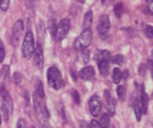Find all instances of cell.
<instances>
[{
	"label": "cell",
	"mask_w": 153,
	"mask_h": 128,
	"mask_svg": "<svg viewBox=\"0 0 153 128\" xmlns=\"http://www.w3.org/2000/svg\"><path fill=\"white\" fill-rule=\"evenodd\" d=\"M16 127L18 128H23L25 127V123L23 119H19L16 124Z\"/></svg>",
	"instance_id": "e575fe53"
},
{
	"label": "cell",
	"mask_w": 153,
	"mask_h": 128,
	"mask_svg": "<svg viewBox=\"0 0 153 128\" xmlns=\"http://www.w3.org/2000/svg\"><path fill=\"white\" fill-rule=\"evenodd\" d=\"M34 57V64L38 69H42L44 63V57H43V51L41 44L37 43L34 48V52L32 54Z\"/></svg>",
	"instance_id": "9c48e42d"
},
{
	"label": "cell",
	"mask_w": 153,
	"mask_h": 128,
	"mask_svg": "<svg viewBox=\"0 0 153 128\" xmlns=\"http://www.w3.org/2000/svg\"><path fill=\"white\" fill-rule=\"evenodd\" d=\"M113 81L115 84H119L120 82L121 79L123 78V73L120 68L118 67H115L113 70Z\"/></svg>",
	"instance_id": "ffe728a7"
},
{
	"label": "cell",
	"mask_w": 153,
	"mask_h": 128,
	"mask_svg": "<svg viewBox=\"0 0 153 128\" xmlns=\"http://www.w3.org/2000/svg\"><path fill=\"white\" fill-rule=\"evenodd\" d=\"M38 31V32H37V34H38L39 37H42V38H43V37H45V34H46L45 31H46V29H45L44 23H43L41 20H40V22H39L38 31Z\"/></svg>",
	"instance_id": "d4e9b609"
},
{
	"label": "cell",
	"mask_w": 153,
	"mask_h": 128,
	"mask_svg": "<svg viewBox=\"0 0 153 128\" xmlns=\"http://www.w3.org/2000/svg\"><path fill=\"white\" fill-rule=\"evenodd\" d=\"M82 59H83L84 62H85V64L88 63V61H90V55H91L90 51L88 50V49H87L86 48H85V49H82Z\"/></svg>",
	"instance_id": "484cf974"
},
{
	"label": "cell",
	"mask_w": 153,
	"mask_h": 128,
	"mask_svg": "<svg viewBox=\"0 0 153 128\" xmlns=\"http://www.w3.org/2000/svg\"><path fill=\"white\" fill-rule=\"evenodd\" d=\"M111 59L112 63L120 66H122L124 63V56L122 54H117V55H114L113 57H111Z\"/></svg>",
	"instance_id": "603a6c76"
},
{
	"label": "cell",
	"mask_w": 153,
	"mask_h": 128,
	"mask_svg": "<svg viewBox=\"0 0 153 128\" xmlns=\"http://www.w3.org/2000/svg\"><path fill=\"white\" fill-rule=\"evenodd\" d=\"M95 70L92 66L85 67L79 72V76L84 81H91L95 77Z\"/></svg>",
	"instance_id": "7c38bea8"
},
{
	"label": "cell",
	"mask_w": 153,
	"mask_h": 128,
	"mask_svg": "<svg viewBox=\"0 0 153 128\" xmlns=\"http://www.w3.org/2000/svg\"><path fill=\"white\" fill-rule=\"evenodd\" d=\"M117 94L118 99L121 102H124L126 98V89L124 85H121L117 88Z\"/></svg>",
	"instance_id": "d6986e66"
},
{
	"label": "cell",
	"mask_w": 153,
	"mask_h": 128,
	"mask_svg": "<svg viewBox=\"0 0 153 128\" xmlns=\"http://www.w3.org/2000/svg\"><path fill=\"white\" fill-rule=\"evenodd\" d=\"M104 97L106 102L108 114L109 116H114L115 113V109H116V101L114 98L111 96L110 91L107 89L104 91Z\"/></svg>",
	"instance_id": "8fae6325"
},
{
	"label": "cell",
	"mask_w": 153,
	"mask_h": 128,
	"mask_svg": "<svg viewBox=\"0 0 153 128\" xmlns=\"http://www.w3.org/2000/svg\"><path fill=\"white\" fill-rule=\"evenodd\" d=\"M98 67L101 76L103 77H107L110 73V64H109L108 61L102 60V61H98Z\"/></svg>",
	"instance_id": "5bb4252c"
},
{
	"label": "cell",
	"mask_w": 153,
	"mask_h": 128,
	"mask_svg": "<svg viewBox=\"0 0 153 128\" xmlns=\"http://www.w3.org/2000/svg\"><path fill=\"white\" fill-rule=\"evenodd\" d=\"M111 28V22L109 16L107 14H103L99 18L97 24V31L99 35L102 39L105 38L108 35Z\"/></svg>",
	"instance_id": "8992f818"
},
{
	"label": "cell",
	"mask_w": 153,
	"mask_h": 128,
	"mask_svg": "<svg viewBox=\"0 0 153 128\" xmlns=\"http://www.w3.org/2000/svg\"><path fill=\"white\" fill-rule=\"evenodd\" d=\"M145 1H146L147 3H149V4H152L153 2V0H145Z\"/></svg>",
	"instance_id": "8d00e7d4"
},
{
	"label": "cell",
	"mask_w": 153,
	"mask_h": 128,
	"mask_svg": "<svg viewBox=\"0 0 153 128\" xmlns=\"http://www.w3.org/2000/svg\"><path fill=\"white\" fill-rule=\"evenodd\" d=\"M25 3L27 4V7H33L34 5V0H25Z\"/></svg>",
	"instance_id": "d590c367"
},
{
	"label": "cell",
	"mask_w": 153,
	"mask_h": 128,
	"mask_svg": "<svg viewBox=\"0 0 153 128\" xmlns=\"http://www.w3.org/2000/svg\"><path fill=\"white\" fill-rule=\"evenodd\" d=\"M48 84L52 88L58 91L61 88L63 79L60 70L55 67H51L47 70Z\"/></svg>",
	"instance_id": "3957f363"
},
{
	"label": "cell",
	"mask_w": 153,
	"mask_h": 128,
	"mask_svg": "<svg viewBox=\"0 0 153 128\" xmlns=\"http://www.w3.org/2000/svg\"><path fill=\"white\" fill-rule=\"evenodd\" d=\"M93 18H94V15H93L92 10H88V12H86L83 20L84 28H91L93 22Z\"/></svg>",
	"instance_id": "2e32d148"
},
{
	"label": "cell",
	"mask_w": 153,
	"mask_h": 128,
	"mask_svg": "<svg viewBox=\"0 0 153 128\" xmlns=\"http://www.w3.org/2000/svg\"><path fill=\"white\" fill-rule=\"evenodd\" d=\"M1 115H0V125H1Z\"/></svg>",
	"instance_id": "f35d334b"
},
{
	"label": "cell",
	"mask_w": 153,
	"mask_h": 128,
	"mask_svg": "<svg viewBox=\"0 0 153 128\" xmlns=\"http://www.w3.org/2000/svg\"><path fill=\"white\" fill-rule=\"evenodd\" d=\"M0 100L1 103V108L5 109L8 112L9 115L12 114L13 109V100L8 91L3 85L0 86Z\"/></svg>",
	"instance_id": "52a82bcc"
},
{
	"label": "cell",
	"mask_w": 153,
	"mask_h": 128,
	"mask_svg": "<svg viewBox=\"0 0 153 128\" xmlns=\"http://www.w3.org/2000/svg\"><path fill=\"white\" fill-rule=\"evenodd\" d=\"M147 67H148V66L146 67V64H142L140 66V68H139V72H140V75H143V76H144L145 73H146V70H147Z\"/></svg>",
	"instance_id": "d6a6232c"
},
{
	"label": "cell",
	"mask_w": 153,
	"mask_h": 128,
	"mask_svg": "<svg viewBox=\"0 0 153 128\" xmlns=\"http://www.w3.org/2000/svg\"><path fill=\"white\" fill-rule=\"evenodd\" d=\"M70 28V21L67 18L61 19L59 23L57 25L56 30H55V34L54 38L56 40V41L61 42L66 37V36L68 34Z\"/></svg>",
	"instance_id": "5b68a950"
},
{
	"label": "cell",
	"mask_w": 153,
	"mask_h": 128,
	"mask_svg": "<svg viewBox=\"0 0 153 128\" xmlns=\"http://www.w3.org/2000/svg\"><path fill=\"white\" fill-rule=\"evenodd\" d=\"M13 80L16 85H19L20 82H22V76H21L20 73L18 72H15L13 75Z\"/></svg>",
	"instance_id": "f546056e"
},
{
	"label": "cell",
	"mask_w": 153,
	"mask_h": 128,
	"mask_svg": "<svg viewBox=\"0 0 153 128\" xmlns=\"http://www.w3.org/2000/svg\"><path fill=\"white\" fill-rule=\"evenodd\" d=\"M100 124L101 127H108L110 125V116L108 113H103L100 117Z\"/></svg>",
	"instance_id": "44dd1931"
},
{
	"label": "cell",
	"mask_w": 153,
	"mask_h": 128,
	"mask_svg": "<svg viewBox=\"0 0 153 128\" xmlns=\"http://www.w3.org/2000/svg\"><path fill=\"white\" fill-rule=\"evenodd\" d=\"M33 103H34L33 105H34V112L38 121L43 125L48 126L50 114L46 107V103L43 101V98L34 92L33 94Z\"/></svg>",
	"instance_id": "6da1fadb"
},
{
	"label": "cell",
	"mask_w": 153,
	"mask_h": 128,
	"mask_svg": "<svg viewBox=\"0 0 153 128\" xmlns=\"http://www.w3.org/2000/svg\"><path fill=\"white\" fill-rule=\"evenodd\" d=\"M56 27H57L56 21H55L54 19H49V24H48V28H49V31H50L51 35H52L53 37H55V30H56Z\"/></svg>",
	"instance_id": "cb8c5ba5"
},
{
	"label": "cell",
	"mask_w": 153,
	"mask_h": 128,
	"mask_svg": "<svg viewBox=\"0 0 153 128\" xmlns=\"http://www.w3.org/2000/svg\"><path fill=\"white\" fill-rule=\"evenodd\" d=\"M35 92L38 94L40 97L44 98L45 97V93H44V88H43V85L40 79H37V82H35Z\"/></svg>",
	"instance_id": "7402d4cb"
},
{
	"label": "cell",
	"mask_w": 153,
	"mask_h": 128,
	"mask_svg": "<svg viewBox=\"0 0 153 128\" xmlns=\"http://www.w3.org/2000/svg\"><path fill=\"white\" fill-rule=\"evenodd\" d=\"M93 40V32L91 28H84L80 35L73 42V48L76 50L88 47Z\"/></svg>",
	"instance_id": "7a4b0ae2"
},
{
	"label": "cell",
	"mask_w": 153,
	"mask_h": 128,
	"mask_svg": "<svg viewBox=\"0 0 153 128\" xmlns=\"http://www.w3.org/2000/svg\"><path fill=\"white\" fill-rule=\"evenodd\" d=\"M4 58H5V49L2 40L0 38V63L3 62Z\"/></svg>",
	"instance_id": "f1b7e54d"
},
{
	"label": "cell",
	"mask_w": 153,
	"mask_h": 128,
	"mask_svg": "<svg viewBox=\"0 0 153 128\" xmlns=\"http://www.w3.org/2000/svg\"><path fill=\"white\" fill-rule=\"evenodd\" d=\"M114 12L115 16L117 19H120L122 16L124 12V4L122 1H118L114 4Z\"/></svg>",
	"instance_id": "ac0fdd59"
},
{
	"label": "cell",
	"mask_w": 153,
	"mask_h": 128,
	"mask_svg": "<svg viewBox=\"0 0 153 128\" xmlns=\"http://www.w3.org/2000/svg\"><path fill=\"white\" fill-rule=\"evenodd\" d=\"M10 67L8 65H4L1 70V73L4 77H9L10 76Z\"/></svg>",
	"instance_id": "4dcf8cb0"
},
{
	"label": "cell",
	"mask_w": 153,
	"mask_h": 128,
	"mask_svg": "<svg viewBox=\"0 0 153 128\" xmlns=\"http://www.w3.org/2000/svg\"><path fill=\"white\" fill-rule=\"evenodd\" d=\"M140 107H141L142 113L146 115L148 111V106H149V97L146 94L144 89V85H142L141 91H140Z\"/></svg>",
	"instance_id": "4fadbf2b"
},
{
	"label": "cell",
	"mask_w": 153,
	"mask_h": 128,
	"mask_svg": "<svg viewBox=\"0 0 153 128\" xmlns=\"http://www.w3.org/2000/svg\"><path fill=\"white\" fill-rule=\"evenodd\" d=\"M89 109L93 116L96 117V118L100 116L102 110V102L100 97L97 95H94L90 99Z\"/></svg>",
	"instance_id": "ba28073f"
},
{
	"label": "cell",
	"mask_w": 153,
	"mask_h": 128,
	"mask_svg": "<svg viewBox=\"0 0 153 128\" xmlns=\"http://www.w3.org/2000/svg\"><path fill=\"white\" fill-rule=\"evenodd\" d=\"M71 95H72V97H73V100H74V102L76 103V104L77 105L80 104V102H81L80 95H79V93L78 92V91H76V90H72Z\"/></svg>",
	"instance_id": "4316f807"
},
{
	"label": "cell",
	"mask_w": 153,
	"mask_h": 128,
	"mask_svg": "<svg viewBox=\"0 0 153 128\" xmlns=\"http://www.w3.org/2000/svg\"><path fill=\"white\" fill-rule=\"evenodd\" d=\"M133 108H134V112L135 114L136 118H137V121H140L142 118V110L141 107H140V100L137 98H136L133 103Z\"/></svg>",
	"instance_id": "e0dca14e"
},
{
	"label": "cell",
	"mask_w": 153,
	"mask_h": 128,
	"mask_svg": "<svg viewBox=\"0 0 153 128\" xmlns=\"http://www.w3.org/2000/svg\"><path fill=\"white\" fill-rule=\"evenodd\" d=\"M35 44L33 33L31 31H28L25 34V38L22 45V56L25 59H30L34 52Z\"/></svg>",
	"instance_id": "277c9868"
},
{
	"label": "cell",
	"mask_w": 153,
	"mask_h": 128,
	"mask_svg": "<svg viewBox=\"0 0 153 128\" xmlns=\"http://www.w3.org/2000/svg\"><path fill=\"white\" fill-rule=\"evenodd\" d=\"M90 127L95 128V127H101V126H100V123H99L97 121H96V120H91V123H90Z\"/></svg>",
	"instance_id": "836d02e7"
},
{
	"label": "cell",
	"mask_w": 153,
	"mask_h": 128,
	"mask_svg": "<svg viewBox=\"0 0 153 128\" xmlns=\"http://www.w3.org/2000/svg\"><path fill=\"white\" fill-rule=\"evenodd\" d=\"M111 52L107 49H98L94 55V59L97 61H102V60H107L109 61L111 59Z\"/></svg>",
	"instance_id": "9a60e30c"
},
{
	"label": "cell",
	"mask_w": 153,
	"mask_h": 128,
	"mask_svg": "<svg viewBox=\"0 0 153 128\" xmlns=\"http://www.w3.org/2000/svg\"><path fill=\"white\" fill-rule=\"evenodd\" d=\"M145 32H146V35L149 38L152 39L153 37V28L152 25H146V28H145Z\"/></svg>",
	"instance_id": "1f68e13d"
},
{
	"label": "cell",
	"mask_w": 153,
	"mask_h": 128,
	"mask_svg": "<svg viewBox=\"0 0 153 128\" xmlns=\"http://www.w3.org/2000/svg\"><path fill=\"white\" fill-rule=\"evenodd\" d=\"M76 1H79V3H82V4H83V3L85 1V0H76Z\"/></svg>",
	"instance_id": "74e56055"
},
{
	"label": "cell",
	"mask_w": 153,
	"mask_h": 128,
	"mask_svg": "<svg viewBox=\"0 0 153 128\" xmlns=\"http://www.w3.org/2000/svg\"><path fill=\"white\" fill-rule=\"evenodd\" d=\"M24 30V23L22 20L18 19L13 25L12 28V40H13V44L17 45L19 43V39L22 34Z\"/></svg>",
	"instance_id": "30bf717a"
},
{
	"label": "cell",
	"mask_w": 153,
	"mask_h": 128,
	"mask_svg": "<svg viewBox=\"0 0 153 128\" xmlns=\"http://www.w3.org/2000/svg\"><path fill=\"white\" fill-rule=\"evenodd\" d=\"M10 0H0V9L3 11H6L10 7Z\"/></svg>",
	"instance_id": "83f0119b"
}]
</instances>
